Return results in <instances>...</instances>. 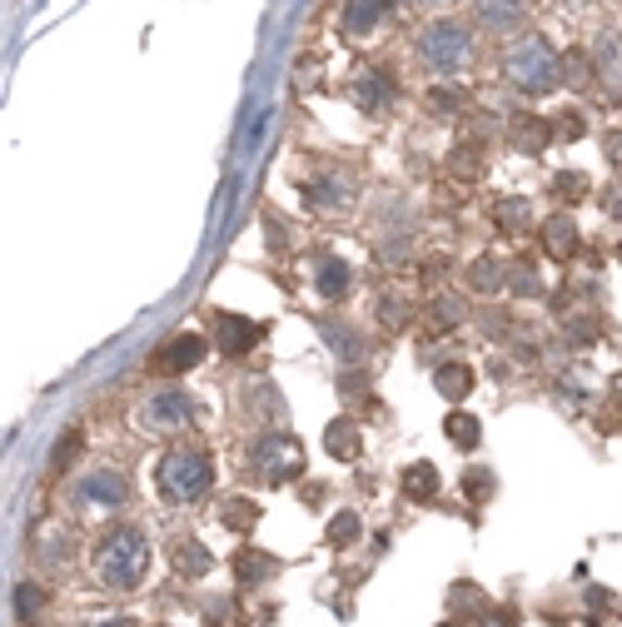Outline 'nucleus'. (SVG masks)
Wrapping results in <instances>:
<instances>
[{
    "label": "nucleus",
    "mask_w": 622,
    "mask_h": 627,
    "mask_svg": "<svg viewBox=\"0 0 622 627\" xmlns=\"http://www.w3.org/2000/svg\"><path fill=\"white\" fill-rule=\"evenodd\" d=\"M145 568H150V543L129 523L110 528L100 538V548H95V578L105 582V588H135L145 578Z\"/></svg>",
    "instance_id": "obj_1"
},
{
    "label": "nucleus",
    "mask_w": 622,
    "mask_h": 627,
    "mask_svg": "<svg viewBox=\"0 0 622 627\" xmlns=\"http://www.w3.org/2000/svg\"><path fill=\"white\" fill-rule=\"evenodd\" d=\"M558 71H563V60L552 55V46H548V40H538V36L518 40V46L503 55L508 85H518L523 96H548L552 85H558Z\"/></svg>",
    "instance_id": "obj_2"
},
{
    "label": "nucleus",
    "mask_w": 622,
    "mask_h": 627,
    "mask_svg": "<svg viewBox=\"0 0 622 627\" xmlns=\"http://www.w3.org/2000/svg\"><path fill=\"white\" fill-rule=\"evenodd\" d=\"M210 484H214V463L200 449H175L160 463V498L165 503H195V498L210 493Z\"/></svg>",
    "instance_id": "obj_3"
},
{
    "label": "nucleus",
    "mask_w": 622,
    "mask_h": 627,
    "mask_svg": "<svg viewBox=\"0 0 622 627\" xmlns=\"http://www.w3.org/2000/svg\"><path fill=\"white\" fill-rule=\"evenodd\" d=\"M249 468H254L264 484H289V478L304 474V443H299L294 434L259 438L254 453H249Z\"/></svg>",
    "instance_id": "obj_4"
},
{
    "label": "nucleus",
    "mask_w": 622,
    "mask_h": 627,
    "mask_svg": "<svg viewBox=\"0 0 622 627\" xmlns=\"http://www.w3.org/2000/svg\"><path fill=\"white\" fill-rule=\"evenodd\" d=\"M469 25L463 21H434L428 30H423V40H419V55H423V65H434V71H458L463 60H469Z\"/></svg>",
    "instance_id": "obj_5"
},
{
    "label": "nucleus",
    "mask_w": 622,
    "mask_h": 627,
    "mask_svg": "<svg viewBox=\"0 0 622 627\" xmlns=\"http://www.w3.org/2000/svg\"><path fill=\"white\" fill-rule=\"evenodd\" d=\"M259 339H264V324H254V319H239V314H220V319H214V343H220V354H229V359L249 354Z\"/></svg>",
    "instance_id": "obj_6"
},
{
    "label": "nucleus",
    "mask_w": 622,
    "mask_h": 627,
    "mask_svg": "<svg viewBox=\"0 0 622 627\" xmlns=\"http://www.w3.org/2000/svg\"><path fill=\"white\" fill-rule=\"evenodd\" d=\"M200 359H204V339H200V334H179V339H170L165 349H160L154 368H165V374H185V368H195Z\"/></svg>",
    "instance_id": "obj_7"
},
{
    "label": "nucleus",
    "mask_w": 622,
    "mask_h": 627,
    "mask_svg": "<svg viewBox=\"0 0 622 627\" xmlns=\"http://www.w3.org/2000/svg\"><path fill=\"white\" fill-rule=\"evenodd\" d=\"M129 498V484L120 474H110V468H100V474H90L80 484V503H100V509H115V503H125Z\"/></svg>",
    "instance_id": "obj_8"
},
{
    "label": "nucleus",
    "mask_w": 622,
    "mask_h": 627,
    "mask_svg": "<svg viewBox=\"0 0 622 627\" xmlns=\"http://www.w3.org/2000/svg\"><path fill=\"white\" fill-rule=\"evenodd\" d=\"M145 418H150L154 428H185L189 418H195V409H189L185 393H154L150 409H145Z\"/></svg>",
    "instance_id": "obj_9"
},
{
    "label": "nucleus",
    "mask_w": 622,
    "mask_h": 627,
    "mask_svg": "<svg viewBox=\"0 0 622 627\" xmlns=\"http://www.w3.org/2000/svg\"><path fill=\"white\" fill-rule=\"evenodd\" d=\"M359 443H364V434H359L353 418H334V424L324 428V449H329L334 459H344V463L359 459Z\"/></svg>",
    "instance_id": "obj_10"
},
{
    "label": "nucleus",
    "mask_w": 622,
    "mask_h": 627,
    "mask_svg": "<svg viewBox=\"0 0 622 627\" xmlns=\"http://www.w3.org/2000/svg\"><path fill=\"white\" fill-rule=\"evenodd\" d=\"M473 11H478V21L488 25V30H508V25L523 21L528 0H473Z\"/></svg>",
    "instance_id": "obj_11"
},
{
    "label": "nucleus",
    "mask_w": 622,
    "mask_h": 627,
    "mask_svg": "<svg viewBox=\"0 0 622 627\" xmlns=\"http://www.w3.org/2000/svg\"><path fill=\"white\" fill-rule=\"evenodd\" d=\"M384 5L388 0H349V11H344V36H369V30L384 21Z\"/></svg>",
    "instance_id": "obj_12"
},
{
    "label": "nucleus",
    "mask_w": 622,
    "mask_h": 627,
    "mask_svg": "<svg viewBox=\"0 0 622 627\" xmlns=\"http://www.w3.org/2000/svg\"><path fill=\"white\" fill-rule=\"evenodd\" d=\"M543 244H548L552 260H568V254L577 249V225L568 220V214H552L548 225H543Z\"/></svg>",
    "instance_id": "obj_13"
},
{
    "label": "nucleus",
    "mask_w": 622,
    "mask_h": 627,
    "mask_svg": "<svg viewBox=\"0 0 622 627\" xmlns=\"http://www.w3.org/2000/svg\"><path fill=\"white\" fill-rule=\"evenodd\" d=\"M170 563H175V573H185V578H200V573H210V548L195 543V538H185V543L170 548Z\"/></svg>",
    "instance_id": "obj_14"
},
{
    "label": "nucleus",
    "mask_w": 622,
    "mask_h": 627,
    "mask_svg": "<svg viewBox=\"0 0 622 627\" xmlns=\"http://www.w3.org/2000/svg\"><path fill=\"white\" fill-rule=\"evenodd\" d=\"M552 135H558V130H552L548 120H538V115H518L513 120V145H518V150H528V154H538Z\"/></svg>",
    "instance_id": "obj_15"
},
{
    "label": "nucleus",
    "mask_w": 622,
    "mask_h": 627,
    "mask_svg": "<svg viewBox=\"0 0 622 627\" xmlns=\"http://www.w3.org/2000/svg\"><path fill=\"white\" fill-rule=\"evenodd\" d=\"M434 389L444 393L448 403H463L473 393V374H469V364H444L434 374Z\"/></svg>",
    "instance_id": "obj_16"
},
{
    "label": "nucleus",
    "mask_w": 622,
    "mask_h": 627,
    "mask_svg": "<svg viewBox=\"0 0 622 627\" xmlns=\"http://www.w3.org/2000/svg\"><path fill=\"white\" fill-rule=\"evenodd\" d=\"M349 279H353V274H349V264H344V260H319L314 285H319V294H324V299H344V294H349Z\"/></svg>",
    "instance_id": "obj_17"
},
{
    "label": "nucleus",
    "mask_w": 622,
    "mask_h": 627,
    "mask_svg": "<svg viewBox=\"0 0 622 627\" xmlns=\"http://www.w3.org/2000/svg\"><path fill=\"white\" fill-rule=\"evenodd\" d=\"M444 434H448V443H453V449L473 453V449H478V438H483V424L473 414H448Z\"/></svg>",
    "instance_id": "obj_18"
},
{
    "label": "nucleus",
    "mask_w": 622,
    "mask_h": 627,
    "mask_svg": "<svg viewBox=\"0 0 622 627\" xmlns=\"http://www.w3.org/2000/svg\"><path fill=\"white\" fill-rule=\"evenodd\" d=\"M235 573H239V582H264V578H274V557L270 553H254V548H239V553H235Z\"/></svg>",
    "instance_id": "obj_19"
},
{
    "label": "nucleus",
    "mask_w": 622,
    "mask_h": 627,
    "mask_svg": "<svg viewBox=\"0 0 622 627\" xmlns=\"http://www.w3.org/2000/svg\"><path fill=\"white\" fill-rule=\"evenodd\" d=\"M403 493L419 498V503H428V498L438 493V468L434 463H413L409 474H403Z\"/></svg>",
    "instance_id": "obj_20"
},
{
    "label": "nucleus",
    "mask_w": 622,
    "mask_h": 627,
    "mask_svg": "<svg viewBox=\"0 0 622 627\" xmlns=\"http://www.w3.org/2000/svg\"><path fill=\"white\" fill-rule=\"evenodd\" d=\"M463 324V299H434V309H428V329H458Z\"/></svg>",
    "instance_id": "obj_21"
},
{
    "label": "nucleus",
    "mask_w": 622,
    "mask_h": 627,
    "mask_svg": "<svg viewBox=\"0 0 622 627\" xmlns=\"http://www.w3.org/2000/svg\"><path fill=\"white\" fill-rule=\"evenodd\" d=\"M220 518H224V528L245 532V528H254V523H259V509H254V503H249V498H229Z\"/></svg>",
    "instance_id": "obj_22"
},
{
    "label": "nucleus",
    "mask_w": 622,
    "mask_h": 627,
    "mask_svg": "<svg viewBox=\"0 0 622 627\" xmlns=\"http://www.w3.org/2000/svg\"><path fill=\"white\" fill-rule=\"evenodd\" d=\"M469 279H473V289H478V294H494V289H503V264H498V260H478L469 269Z\"/></svg>",
    "instance_id": "obj_23"
},
{
    "label": "nucleus",
    "mask_w": 622,
    "mask_h": 627,
    "mask_svg": "<svg viewBox=\"0 0 622 627\" xmlns=\"http://www.w3.org/2000/svg\"><path fill=\"white\" fill-rule=\"evenodd\" d=\"M359 513H334L329 518V543L334 548H349V543H359Z\"/></svg>",
    "instance_id": "obj_24"
},
{
    "label": "nucleus",
    "mask_w": 622,
    "mask_h": 627,
    "mask_svg": "<svg viewBox=\"0 0 622 627\" xmlns=\"http://www.w3.org/2000/svg\"><path fill=\"white\" fill-rule=\"evenodd\" d=\"M508 289H513V294H523V299H543L538 269H533V264H518V269L508 274Z\"/></svg>",
    "instance_id": "obj_25"
},
{
    "label": "nucleus",
    "mask_w": 622,
    "mask_h": 627,
    "mask_svg": "<svg viewBox=\"0 0 622 627\" xmlns=\"http://www.w3.org/2000/svg\"><path fill=\"white\" fill-rule=\"evenodd\" d=\"M388 96H394V90H388L384 75H364V80H359V105L384 110V105H388Z\"/></svg>",
    "instance_id": "obj_26"
},
{
    "label": "nucleus",
    "mask_w": 622,
    "mask_h": 627,
    "mask_svg": "<svg viewBox=\"0 0 622 627\" xmlns=\"http://www.w3.org/2000/svg\"><path fill=\"white\" fill-rule=\"evenodd\" d=\"M498 225H503L508 235L528 229V204H523V200H503V204H498Z\"/></svg>",
    "instance_id": "obj_27"
},
{
    "label": "nucleus",
    "mask_w": 622,
    "mask_h": 627,
    "mask_svg": "<svg viewBox=\"0 0 622 627\" xmlns=\"http://www.w3.org/2000/svg\"><path fill=\"white\" fill-rule=\"evenodd\" d=\"M40 603H46V592H40L36 582H21V588H15V613H21L25 623L40 613Z\"/></svg>",
    "instance_id": "obj_28"
},
{
    "label": "nucleus",
    "mask_w": 622,
    "mask_h": 627,
    "mask_svg": "<svg viewBox=\"0 0 622 627\" xmlns=\"http://www.w3.org/2000/svg\"><path fill=\"white\" fill-rule=\"evenodd\" d=\"M309 200L319 204V210H349V190H344V185H314V190H309Z\"/></svg>",
    "instance_id": "obj_29"
},
{
    "label": "nucleus",
    "mask_w": 622,
    "mask_h": 627,
    "mask_svg": "<svg viewBox=\"0 0 622 627\" xmlns=\"http://www.w3.org/2000/svg\"><path fill=\"white\" fill-rule=\"evenodd\" d=\"M324 339H329L344 359H359V339H353V334L344 329V324H324Z\"/></svg>",
    "instance_id": "obj_30"
},
{
    "label": "nucleus",
    "mask_w": 622,
    "mask_h": 627,
    "mask_svg": "<svg viewBox=\"0 0 622 627\" xmlns=\"http://www.w3.org/2000/svg\"><path fill=\"white\" fill-rule=\"evenodd\" d=\"M552 190L563 195V200H583V195H587V179H583V175H558V179H552Z\"/></svg>",
    "instance_id": "obj_31"
},
{
    "label": "nucleus",
    "mask_w": 622,
    "mask_h": 627,
    "mask_svg": "<svg viewBox=\"0 0 622 627\" xmlns=\"http://www.w3.org/2000/svg\"><path fill=\"white\" fill-rule=\"evenodd\" d=\"M463 484H469V498H473V503H483V498L494 493V474H483V468H473Z\"/></svg>",
    "instance_id": "obj_32"
},
{
    "label": "nucleus",
    "mask_w": 622,
    "mask_h": 627,
    "mask_svg": "<svg viewBox=\"0 0 622 627\" xmlns=\"http://www.w3.org/2000/svg\"><path fill=\"white\" fill-rule=\"evenodd\" d=\"M473 160H478V145H463V150H453V160H448V165H453L458 175H473V170H478Z\"/></svg>",
    "instance_id": "obj_33"
},
{
    "label": "nucleus",
    "mask_w": 622,
    "mask_h": 627,
    "mask_svg": "<svg viewBox=\"0 0 622 627\" xmlns=\"http://www.w3.org/2000/svg\"><path fill=\"white\" fill-rule=\"evenodd\" d=\"M75 449H80V434H65V443H60V459H55V474L75 459Z\"/></svg>",
    "instance_id": "obj_34"
},
{
    "label": "nucleus",
    "mask_w": 622,
    "mask_h": 627,
    "mask_svg": "<svg viewBox=\"0 0 622 627\" xmlns=\"http://www.w3.org/2000/svg\"><path fill=\"white\" fill-rule=\"evenodd\" d=\"M602 210H608L612 220H622V185H612V190H602Z\"/></svg>",
    "instance_id": "obj_35"
},
{
    "label": "nucleus",
    "mask_w": 622,
    "mask_h": 627,
    "mask_svg": "<svg viewBox=\"0 0 622 627\" xmlns=\"http://www.w3.org/2000/svg\"><path fill=\"white\" fill-rule=\"evenodd\" d=\"M558 135L577 140V135H583V120H577V115H558Z\"/></svg>",
    "instance_id": "obj_36"
},
{
    "label": "nucleus",
    "mask_w": 622,
    "mask_h": 627,
    "mask_svg": "<svg viewBox=\"0 0 622 627\" xmlns=\"http://www.w3.org/2000/svg\"><path fill=\"white\" fill-rule=\"evenodd\" d=\"M608 160L622 170V130H612V135H608Z\"/></svg>",
    "instance_id": "obj_37"
},
{
    "label": "nucleus",
    "mask_w": 622,
    "mask_h": 627,
    "mask_svg": "<svg viewBox=\"0 0 622 627\" xmlns=\"http://www.w3.org/2000/svg\"><path fill=\"white\" fill-rule=\"evenodd\" d=\"M488 627H513V613H498V617H494V623H488Z\"/></svg>",
    "instance_id": "obj_38"
},
{
    "label": "nucleus",
    "mask_w": 622,
    "mask_h": 627,
    "mask_svg": "<svg viewBox=\"0 0 622 627\" xmlns=\"http://www.w3.org/2000/svg\"><path fill=\"white\" fill-rule=\"evenodd\" d=\"M100 627H135V623H129V617H115V623H100Z\"/></svg>",
    "instance_id": "obj_39"
},
{
    "label": "nucleus",
    "mask_w": 622,
    "mask_h": 627,
    "mask_svg": "<svg viewBox=\"0 0 622 627\" xmlns=\"http://www.w3.org/2000/svg\"><path fill=\"white\" fill-rule=\"evenodd\" d=\"M444 627H458V623H444Z\"/></svg>",
    "instance_id": "obj_40"
},
{
    "label": "nucleus",
    "mask_w": 622,
    "mask_h": 627,
    "mask_svg": "<svg viewBox=\"0 0 622 627\" xmlns=\"http://www.w3.org/2000/svg\"><path fill=\"white\" fill-rule=\"evenodd\" d=\"M618 260H622V249H618Z\"/></svg>",
    "instance_id": "obj_41"
}]
</instances>
